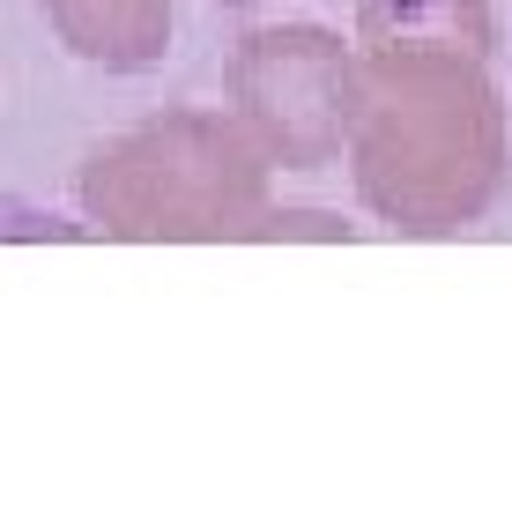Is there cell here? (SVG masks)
Segmentation results:
<instances>
[{
    "label": "cell",
    "mask_w": 512,
    "mask_h": 505,
    "mask_svg": "<svg viewBox=\"0 0 512 505\" xmlns=\"http://www.w3.org/2000/svg\"><path fill=\"white\" fill-rule=\"evenodd\" d=\"M268 149L238 112H156L90 149L75 179L82 223L119 246H231L260 238L268 216Z\"/></svg>",
    "instance_id": "cell-2"
},
{
    "label": "cell",
    "mask_w": 512,
    "mask_h": 505,
    "mask_svg": "<svg viewBox=\"0 0 512 505\" xmlns=\"http://www.w3.org/2000/svg\"><path fill=\"white\" fill-rule=\"evenodd\" d=\"M349 179L401 238H453L483 223L512 179L490 52L364 45L349 82Z\"/></svg>",
    "instance_id": "cell-1"
},
{
    "label": "cell",
    "mask_w": 512,
    "mask_h": 505,
    "mask_svg": "<svg viewBox=\"0 0 512 505\" xmlns=\"http://www.w3.org/2000/svg\"><path fill=\"white\" fill-rule=\"evenodd\" d=\"M349 82L357 52L320 23L245 30L223 60V104L275 171H320L349 149Z\"/></svg>",
    "instance_id": "cell-3"
},
{
    "label": "cell",
    "mask_w": 512,
    "mask_h": 505,
    "mask_svg": "<svg viewBox=\"0 0 512 505\" xmlns=\"http://www.w3.org/2000/svg\"><path fill=\"white\" fill-rule=\"evenodd\" d=\"M216 8H260V0H216Z\"/></svg>",
    "instance_id": "cell-7"
},
{
    "label": "cell",
    "mask_w": 512,
    "mask_h": 505,
    "mask_svg": "<svg viewBox=\"0 0 512 505\" xmlns=\"http://www.w3.org/2000/svg\"><path fill=\"white\" fill-rule=\"evenodd\" d=\"M45 23L104 75H141L171 52V0H45Z\"/></svg>",
    "instance_id": "cell-4"
},
{
    "label": "cell",
    "mask_w": 512,
    "mask_h": 505,
    "mask_svg": "<svg viewBox=\"0 0 512 505\" xmlns=\"http://www.w3.org/2000/svg\"><path fill=\"white\" fill-rule=\"evenodd\" d=\"M364 45H468L498 52L490 0H357Z\"/></svg>",
    "instance_id": "cell-5"
},
{
    "label": "cell",
    "mask_w": 512,
    "mask_h": 505,
    "mask_svg": "<svg viewBox=\"0 0 512 505\" xmlns=\"http://www.w3.org/2000/svg\"><path fill=\"white\" fill-rule=\"evenodd\" d=\"M260 238H349V223L327 216V208H268Z\"/></svg>",
    "instance_id": "cell-6"
}]
</instances>
